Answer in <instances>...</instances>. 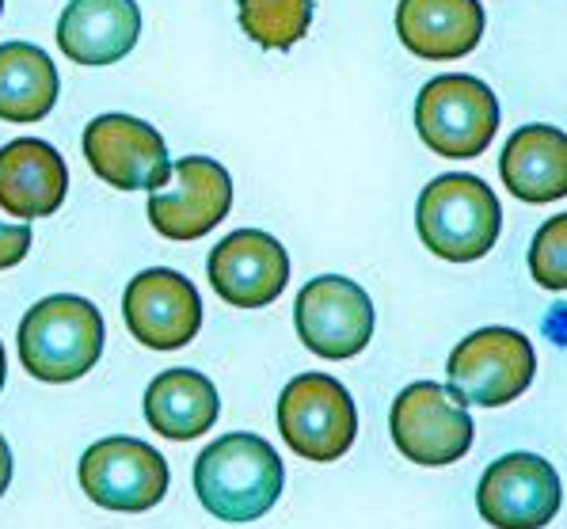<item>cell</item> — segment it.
<instances>
[{
  "mask_svg": "<svg viewBox=\"0 0 567 529\" xmlns=\"http://www.w3.org/2000/svg\"><path fill=\"white\" fill-rule=\"evenodd\" d=\"M286 468L267 438L233 431L198 454L195 496L221 522H256L282 496Z\"/></svg>",
  "mask_w": 567,
  "mask_h": 529,
  "instance_id": "1",
  "label": "cell"
},
{
  "mask_svg": "<svg viewBox=\"0 0 567 529\" xmlns=\"http://www.w3.org/2000/svg\"><path fill=\"white\" fill-rule=\"evenodd\" d=\"M23 370L47 385L81 381L103 354V317L89 298L54 293L23 312L16 332Z\"/></svg>",
  "mask_w": 567,
  "mask_h": 529,
  "instance_id": "2",
  "label": "cell"
},
{
  "mask_svg": "<svg viewBox=\"0 0 567 529\" xmlns=\"http://www.w3.org/2000/svg\"><path fill=\"white\" fill-rule=\"evenodd\" d=\"M415 225L423 245L446 263H476L495 248L503 210L495 190L480 176L446 172L423 187L415 203Z\"/></svg>",
  "mask_w": 567,
  "mask_h": 529,
  "instance_id": "3",
  "label": "cell"
},
{
  "mask_svg": "<svg viewBox=\"0 0 567 529\" xmlns=\"http://www.w3.org/2000/svg\"><path fill=\"white\" fill-rule=\"evenodd\" d=\"M415 129L439 156L473 160L499 129V100L468 73L434 76L415 100Z\"/></svg>",
  "mask_w": 567,
  "mask_h": 529,
  "instance_id": "4",
  "label": "cell"
},
{
  "mask_svg": "<svg viewBox=\"0 0 567 529\" xmlns=\"http://www.w3.org/2000/svg\"><path fill=\"white\" fill-rule=\"evenodd\" d=\"M450 396L476 407H503L518 401L537 374L534 343L514 328H480L453 346Z\"/></svg>",
  "mask_w": 567,
  "mask_h": 529,
  "instance_id": "5",
  "label": "cell"
},
{
  "mask_svg": "<svg viewBox=\"0 0 567 529\" xmlns=\"http://www.w3.org/2000/svg\"><path fill=\"white\" fill-rule=\"evenodd\" d=\"M278 431L298 457L339 461L359 438V412L336 377L301 374L278 396Z\"/></svg>",
  "mask_w": 567,
  "mask_h": 529,
  "instance_id": "6",
  "label": "cell"
},
{
  "mask_svg": "<svg viewBox=\"0 0 567 529\" xmlns=\"http://www.w3.org/2000/svg\"><path fill=\"white\" fill-rule=\"evenodd\" d=\"M389 431L396 449L415 465H453L473 449V415L446 385L412 381L392 401Z\"/></svg>",
  "mask_w": 567,
  "mask_h": 529,
  "instance_id": "7",
  "label": "cell"
},
{
  "mask_svg": "<svg viewBox=\"0 0 567 529\" xmlns=\"http://www.w3.org/2000/svg\"><path fill=\"white\" fill-rule=\"evenodd\" d=\"M81 488L95 507L118 515H142L168 496V461L142 438H103L84 449Z\"/></svg>",
  "mask_w": 567,
  "mask_h": 529,
  "instance_id": "8",
  "label": "cell"
},
{
  "mask_svg": "<svg viewBox=\"0 0 567 529\" xmlns=\"http://www.w3.org/2000/svg\"><path fill=\"white\" fill-rule=\"evenodd\" d=\"M298 335L317 359L343 362L362 354L373 340V301L343 274H320L298 293Z\"/></svg>",
  "mask_w": 567,
  "mask_h": 529,
  "instance_id": "9",
  "label": "cell"
},
{
  "mask_svg": "<svg viewBox=\"0 0 567 529\" xmlns=\"http://www.w3.org/2000/svg\"><path fill=\"white\" fill-rule=\"evenodd\" d=\"M84 156L92 172L115 190H164L172 179V156L164 137L145 118L95 115L84 126Z\"/></svg>",
  "mask_w": 567,
  "mask_h": 529,
  "instance_id": "10",
  "label": "cell"
},
{
  "mask_svg": "<svg viewBox=\"0 0 567 529\" xmlns=\"http://www.w3.org/2000/svg\"><path fill=\"white\" fill-rule=\"evenodd\" d=\"M560 473L537 454H507L487 465L476 488V507L495 529H545L560 515Z\"/></svg>",
  "mask_w": 567,
  "mask_h": 529,
  "instance_id": "11",
  "label": "cell"
},
{
  "mask_svg": "<svg viewBox=\"0 0 567 529\" xmlns=\"http://www.w3.org/2000/svg\"><path fill=\"white\" fill-rule=\"evenodd\" d=\"M126 328L150 351H179L203 328V298L195 282L168 267H150L134 274L122 298Z\"/></svg>",
  "mask_w": 567,
  "mask_h": 529,
  "instance_id": "12",
  "label": "cell"
},
{
  "mask_svg": "<svg viewBox=\"0 0 567 529\" xmlns=\"http://www.w3.org/2000/svg\"><path fill=\"white\" fill-rule=\"evenodd\" d=\"M172 190H153L150 221L168 240H198L225 221L233 206V179L214 156H183L172 164Z\"/></svg>",
  "mask_w": 567,
  "mask_h": 529,
  "instance_id": "13",
  "label": "cell"
},
{
  "mask_svg": "<svg viewBox=\"0 0 567 529\" xmlns=\"http://www.w3.org/2000/svg\"><path fill=\"white\" fill-rule=\"evenodd\" d=\"M290 282V256L264 229H237L209 251V286L237 309H264Z\"/></svg>",
  "mask_w": 567,
  "mask_h": 529,
  "instance_id": "14",
  "label": "cell"
},
{
  "mask_svg": "<svg viewBox=\"0 0 567 529\" xmlns=\"http://www.w3.org/2000/svg\"><path fill=\"white\" fill-rule=\"evenodd\" d=\"M137 0H69L58 20V46L76 65H115L137 46Z\"/></svg>",
  "mask_w": 567,
  "mask_h": 529,
  "instance_id": "15",
  "label": "cell"
},
{
  "mask_svg": "<svg viewBox=\"0 0 567 529\" xmlns=\"http://www.w3.org/2000/svg\"><path fill=\"white\" fill-rule=\"evenodd\" d=\"M69 168L61 153L39 137H16L0 149V206L20 221L50 218L65 203Z\"/></svg>",
  "mask_w": 567,
  "mask_h": 529,
  "instance_id": "16",
  "label": "cell"
},
{
  "mask_svg": "<svg viewBox=\"0 0 567 529\" xmlns=\"http://www.w3.org/2000/svg\"><path fill=\"white\" fill-rule=\"evenodd\" d=\"M396 34L408 54L423 62L465 58L484 39V4L480 0H400Z\"/></svg>",
  "mask_w": 567,
  "mask_h": 529,
  "instance_id": "17",
  "label": "cell"
},
{
  "mask_svg": "<svg viewBox=\"0 0 567 529\" xmlns=\"http://www.w3.org/2000/svg\"><path fill=\"white\" fill-rule=\"evenodd\" d=\"M499 176L514 198L529 206L560 203L567 195V137L564 129L534 123L511 134L499 156Z\"/></svg>",
  "mask_w": 567,
  "mask_h": 529,
  "instance_id": "18",
  "label": "cell"
},
{
  "mask_svg": "<svg viewBox=\"0 0 567 529\" xmlns=\"http://www.w3.org/2000/svg\"><path fill=\"white\" fill-rule=\"evenodd\" d=\"M217 412H221V401H217L214 381L198 370H164L145 388V419L168 442L203 438L217 423Z\"/></svg>",
  "mask_w": 567,
  "mask_h": 529,
  "instance_id": "19",
  "label": "cell"
},
{
  "mask_svg": "<svg viewBox=\"0 0 567 529\" xmlns=\"http://www.w3.org/2000/svg\"><path fill=\"white\" fill-rule=\"evenodd\" d=\"M58 69L47 50L31 42L0 46V118L4 123H42L58 103Z\"/></svg>",
  "mask_w": 567,
  "mask_h": 529,
  "instance_id": "20",
  "label": "cell"
},
{
  "mask_svg": "<svg viewBox=\"0 0 567 529\" xmlns=\"http://www.w3.org/2000/svg\"><path fill=\"white\" fill-rule=\"evenodd\" d=\"M312 0H240V28L256 46L286 54L309 34Z\"/></svg>",
  "mask_w": 567,
  "mask_h": 529,
  "instance_id": "21",
  "label": "cell"
},
{
  "mask_svg": "<svg viewBox=\"0 0 567 529\" xmlns=\"http://www.w3.org/2000/svg\"><path fill=\"white\" fill-rule=\"evenodd\" d=\"M529 271H534L537 286L560 293L567 286V218L556 214L553 221H545L529 248Z\"/></svg>",
  "mask_w": 567,
  "mask_h": 529,
  "instance_id": "22",
  "label": "cell"
},
{
  "mask_svg": "<svg viewBox=\"0 0 567 529\" xmlns=\"http://www.w3.org/2000/svg\"><path fill=\"white\" fill-rule=\"evenodd\" d=\"M31 251V229L28 225H0V271L23 263Z\"/></svg>",
  "mask_w": 567,
  "mask_h": 529,
  "instance_id": "23",
  "label": "cell"
},
{
  "mask_svg": "<svg viewBox=\"0 0 567 529\" xmlns=\"http://www.w3.org/2000/svg\"><path fill=\"white\" fill-rule=\"evenodd\" d=\"M8 484H12V449H8L4 435H0V496L8 491Z\"/></svg>",
  "mask_w": 567,
  "mask_h": 529,
  "instance_id": "24",
  "label": "cell"
},
{
  "mask_svg": "<svg viewBox=\"0 0 567 529\" xmlns=\"http://www.w3.org/2000/svg\"><path fill=\"white\" fill-rule=\"evenodd\" d=\"M4 377H8V362H4V343H0V388H4Z\"/></svg>",
  "mask_w": 567,
  "mask_h": 529,
  "instance_id": "25",
  "label": "cell"
},
{
  "mask_svg": "<svg viewBox=\"0 0 567 529\" xmlns=\"http://www.w3.org/2000/svg\"><path fill=\"white\" fill-rule=\"evenodd\" d=\"M0 15H4V0H0Z\"/></svg>",
  "mask_w": 567,
  "mask_h": 529,
  "instance_id": "26",
  "label": "cell"
}]
</instances>
